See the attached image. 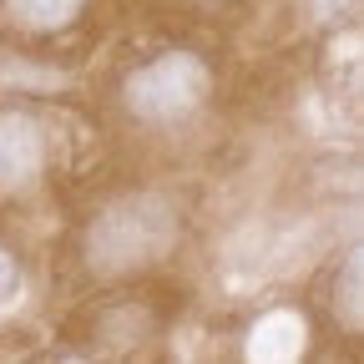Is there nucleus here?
Returning a JSON list of instances; mask_svg holds the SVG:
<instances>
[{
  "mask_svg": "<svg viewBox=\"0 0 364 364\" xmlns=\"http://www.w3.org/2000/svg\"><path fill=\"white\" fill-rule=\"evenodd\" d=\"M203 66L188 61V56H167V61H152L142 76H132V112L142 117H182L193 112L198 97H203Z\"/></svg>",
  "mask_w": 364,
  "mask_h": 364,
  "instance_id": "1",
  "label": "nucleus"
},
{
  "mask_svg": "<svg viewBox=\"0 0 364 364\" xmlns=\"http://www.w3.org/2000/svg\"><path fill=\"white\" fill-rule=\"evenodd\" d=\"M41 162L36 127L16 112H0V182H26Z\"/></svg>",
  "mask_w": 364,
  "mask_h": 364,
  "instance_id": "2",
  "label": "nucleus"
},
{
  "mask_svg": "<svg viewBox=\"0 0 364 364\" xmlns=\"http://www.w3.org/2000/svg\"><path fill=\"white\" fill-rule=\"evenodd\" d=\"M11 11H21L26 26H66L76 21L81 0H11Z\"/></svg>",
  "mask_w": 364,
  "mask_h": 364,
  "instance_id": "3",
  "label": "nucleus"
},
{
  "mask_svg": "<svg viewBox=\"0 0 364 364\" xmlns=\"http://www.w3.org/2000/svg\"><path fill=\"white\" fill-rule=\"evenodd\" d=\"M16 284H21V273H16V258H11V253H0V299H6Z\"/></svg>",
  "mask_w": 364,
  "mask_h": 364,
  "instance_id": "4",
  "label": "nucleus"
}]
</instances>
